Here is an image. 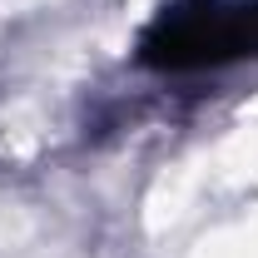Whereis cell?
Instances as JSON below:
<instances>
[{"mask_svg":"<svg viewBox=\"0 0 258 258\" xmlns=\"http://www.w3.org/2000/svg\"><path fill=\"white\" fill-rule=\"evenodd\" d=\"M258 55V0H194L174 5L144 30V60L159 70H199Z\"/></svg>","mask_w":258,"mask_h":258,"instance_id":"obj_1","label":"cell"}]
</instances>
